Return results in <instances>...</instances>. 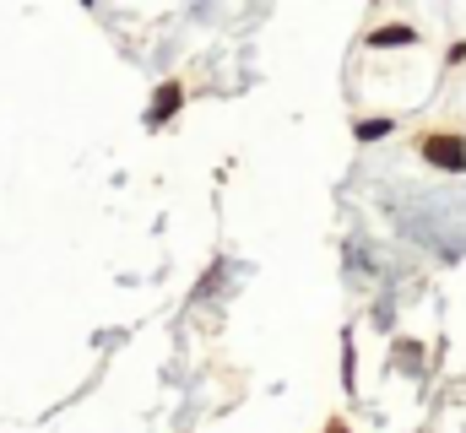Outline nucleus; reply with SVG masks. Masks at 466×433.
<instances>
[{
  "label": "nucleus",
  "instance_id": "nucleus-1",
  "mask_svg": "<svg viewBox=\"0 0 466 433\" xmlns=\"http://www.w3.org/2000/svg\"><path fill=\"white\" fill-rule=\"evenodd\" d=\"M423 157H429L434 168H445V174H461V168H466V141L440 130V136H429V141H423Z\"/></svg>",
  "mask_w": 466,
  "mask_h": 433
},
{
  "label": "nucleus",
  "instance_id": "nucleus-2",
  "mask_svg": "<svg viewBox=\"0 0 466 433\" xmlns=\"http://www.w3.org/2000/svg\"><path fill=\"white\" fill-rule=\"evenodd\" d=\"M407 44H418L412 27H374L369 33V49H407Z\"/></svg>",
  "mask_w": 466,
  "mask_h": 433
},
{
  "label": "nucleus",
  "instance_id": "nucleus-3",
  "mask_svg": "<svg viewBox=\"0 0 466 433\" xmlns=\"http://www.w3.org/2000/svg\"><path fill=\"white\" fill-rule=\"evenodd\" d=\"M179 98H185V93H179V82H163V93H157V104H152V125H163V119L179 108Z\"/></svg>",
  "mask_w": 466,
  "mask_h": 433
},
{
  "label": "nucleus",
  "instance_id": "nucleus-4",
  "mask_svg": "<svg viewBox=\"0 0 466 433\" xmlns=\"http://www.w3.org/2000/svg\"><path fill=\"white\" fill-rule=\"evenodd\" d=\"M390 136V119H358V141H380Z\"/></svg>",
  "mask_w": 466,
  "mask_h": 433
},
{
  "label": "nucleus",
  "instance_id": "nucleus-5",
  "mask_svg": "<svg viewBox=\"0 0 466 433\" xmlns=\"http://www.w3.org/2000/svg\"><path fill=\"white\" fill-rule=\"evenodd\" d=\"M326 433H348V428H342V423H331V428H326Z\"/></svg>",
  "mask_w": 466,
  "mask_h": 433
}]
</instances>
